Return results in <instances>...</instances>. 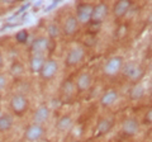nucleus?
I'll list each match as a JSON object with an SVG mask.
<instances>
[{
	"label": "nucleus",
	"mask_w": 152,
	"mask_h": 142,
	"mask_svg": "<svg viewBox=\"0 0 152 142\" xmlns=\"http://www.w3.org/2000/svg\"><path fill=\"white\" fill-rule=\"evenodd\" d=\"M1 100H3V94H1V91H0V103H1Z\"/></svg>",
	"instance_id": "nucleus-28"
},
{
	"label": "nucleus",
	"mask_w": 152,
	"mask_h": 142,
	"mask_svg": "<svg viewBox=\"0 0 152 142\" xmlns=\"http://www.w3.org/2000/svg\"><path fill=\"white\" fill-rule=\"evenodd\" d=\"M3 67H4V55H3L1 50H0V70H1Z\"/></svg>",
	"instance_id": "nucleus-27"
},
{
	"label": "nucleus",
	"mask_w": 152,
	"mask_h": 142,
	"mask_svg": "<svg viewBox=\"0 0 152 142\" xmlns=\"http://www.w3.org/2000/svg\"><path fill=\"white\" fill-rule=\"evenodd\" d=\"M46 61V56L42 55H31L29 62H28V69L32 74H39V71L42 69Z\"/></svg>",
	"instance_id": "nucleus-17"
},
{
	"label": "nucleus",
	"mask_w": 152,
	"mask_h": 142,
	"mask_svg": "<svg viewBox=\"0 0 152 142\" xmlns=\"http://www.w3.org/2000/svg\"><path fill=\"white\" fill-rule=\"evenodd\" d=\"M7 84H8V79H7V76H5L4 74H0V91H1L3 89L7 86Z\"/></svg>",
	"instance_id": "nucleus-26"
},
{
	"label": "nucleus",
	"mask_w": 152,
	"mask_h": 142,
	"mask_svg": "<svg viewBox=\"0 0 152 142\" xmlns=\"http://www.w3.org/2000/svg\"><path fill=\"white\" fill-rule=\"evenodd\" d=\"M75 84V89L80 93H84L89 90L90 88H91L93 85V76L91 74L88 72V71H84V72H81L77 76V79H76V81L74 83Z\"/></svg>",
	"instance_id": "nucleus-12"
},
{
	"label": "nucleus",
	"mask_w": 152,
	"mask_h": 142,
	"mask_svg": "<svg viewBox=\"0 0 152 142\" xmlns=\"http://www.w3.org/2000/svg\"><path fill=\"white\" fill-rule=\"evenodd\" d=\"M50 45L51 41L47 38L46 36H38L36 37L33 42L29 46V51L31 55H42L46 56V52L50 50Z\"/></svg>",
	"instance_id": "nucleus-7"
},
{
	"label": "nucleus",
	"mask_w": 152,
	"mask_h": 142,
	"mask_svg": "<svg viewBox=\"0 0 152 142\" xmlns=\"http://www.w3.org/2000/svg\"><path fill=\"white\" fill-rule=\"evenodd\" d=\"M143 123H145V124H148V126L152 123V109H151V108L146 112L145 118H143Z\"/></svg>",
	"instance_id": "nucleus-25"
},
{
	"label": "nucleus",
	"mask_w": 152,
	"mask_h": 142,
	"mask_svg": "<svg viewBox=\"0 0 152 142\" xmlns=\"http://www.w3.org/2000/svg\"><path fill=\"white\" fill-rule=\"evenodd\" d=\"M109 14V7L105 3H98L95 4L93 8L91 18H90V23L93 24H102L105 20V18Z\"/></svg>",
	"instance_id": "nucleus-9"
},
{
	"label": "nucleus",
	"mask_w": 152,
	"mask_h": 142,
	"mask_svg": "<svg viewBox=\"0 0 152 142\" xmlns=\"http://www.w3.org/2000/svg\"><path fill=\"white\" fill-rule=\"evenodd\" d=\"M9 105H10V109L15 116H23L29 108V99L22 93L14 94L10 102H9Z\"/></svg>",
	"instance_id": "nucleus-1"
},
{
	"label": "nucleus",
	"mask_w": 152,
	"mask_h": 142,
	"mask_svg": "<svg viewBox=\"0 0 152 142\" xmlns=\"http://www.w3.org/2000/svg\"><path fill=\"white\" fill-rule=\"evenodd\" d=\"M113 126H114V123L110 118H102V119H99V122L96 123V126H95L94 136L95 137L105 136L107 133H109V132L112 131Z\"/></svg>",
	"instance_id": "nucleus-14"
},
{
	"label": "nucleus",
	"mask_w": 152,
	"mask_h": 142,
	"mask_svg": "<svg viewBox=\"0 0 152 142\" xmlns=\"http://www.w3.org/2000/svg\"><path fill=\"white\" fill-rule=\"evenodd\" d=\"M74 126V119L72 117H71L70 114H64L61 116L58 119H57L56 122V128L58 132H69L71 130V127Z\"/></svg>",
	"instance_id": "nucleus-18"
},
{
	"label": "nucleus",
	"mask_w": 152,
	"mask_h": 142,
	"mask_svg": "<svg viewBox=\"0 0 152 142\" xmlns=\"http://www.w3.org/2000/svg\"><path fill=\"white\" fill-rule=\"evenodd\" d=\"M0 114H1V112H0Z\"/></svg>",
	"instance_id": "nucleus-29"
},
{
	"label": "nucleus",
	"mask_w": 152,
	"mask_h": 142,
	"mask_svg": "<svg viewBox=\"0 0 152 142\" xmlns=\"http://www.w3.org/2000/svg\"><path fill=\"white\" fill-rule=\"evenodd\" d=\"M61 36V28L60 26L57 24V23H51V24H48V27H47V38H48L50 41L52 40H57L58 37Z\"/></svg>",
	"instance_id": "nucleus-21"
},
{
	"label": "nucleus",
	"mask_w": 152,
	"mask_h": 142,
	"mask_svg": "<svg viewBox=\"0 0 152 142\" xmlns=\"http://www.w3.org/2000/svg\"><path fill=\"white\" fill-rule=\"evenodd\" d=\"M121 72H123V75L131 81H140L141 78L143 76V69L140 64L134 62V61H131V62H124L123 65V69Z\"/></svg>",
	"instance_id": "nucleus-3"
},
{
	"label": "nucleus",
	"mask_w": 152,
	"mask_h": 142,
	"mask_svg": "<svg viewBox=\"0 0 152 142\" xmlns=\"http://www.w3.org/2000/svg\"><path fill=\"white\" fill-rule=\"evenodd\" d=\"M132 8V1H128V0H119L113 5V15L121 19V18L126 17L128 12L131 10Z\"/></svg>",
	"instance_id": "nucleus-16"
},
{
	"label": "nucleus",
	"mask_w": 152,
	"mask_h": 142,
	"mask_svg": "<svg viewBox=\"0 0 152 142\" xmlns=\"http://www.w3.org/2000/svg\"><path fill=\"white\" fill-rule=\"evenodd\" d=\"M14 126V118L9 113H1L0 114V133L9 132Z\"/></svg>",
	"instance_id": "nucleus-19"
},
{
	"label": "nucleus",
	"mask_w": 152,
	"mask_h": 142,
	"mask_svg": "<svg viewBox=\"0 0 152 142\" xmlns=\"http://www.w3.org/2000/svg\"><path fill=\"white\" fill-rule=\"evenodd\" d=\"M93 8H94V4L85 3V1H81L76 5V10H75L74 15H75L76 19H77L79 24H86V23H90Z\"/></svg>",
	"instance_id": "nucleus-5"
},
{
	"label": "nucleus",
	"mask_w": 152,
	"mask_h": 142,
	"mask_svg": "<svg viewBox=\"0 0 152 142\" xmlns=\"http://www.w3.org/2000/svg\"><path fill=\"white\" fill-rule=\"evenodd\" d=\"M62 91H64V95H66V98L74 95V93L76 91L75 84L71 81V80H66V81L64 83V85H62Z\"/></svg>",
	"instance_id": "nucleus-23"
},
{
	"label": "nucleus",
	"mask_w": 152,
	"mask_h": 142,
	"mask_svg": "<svg viewBox=\"0 0 152 142\" xmlns=\"http://www.w3.org/2000/svg\"><path fill=\"white\" fill-rule=\"evenodd\" d=\"M146 95V88L142 83H136L129 89V98L132 100H141Z\"/></svg>",
	"instance_id": "nucleus-20"
},
{
	"label": "nucleus",
	"mask_w": 152,
	"mask_h": 142,
	"mask_svg": "<svg viewBox=\"0 0 152 142\" xmlns=\"http://www.w3.org/2000/svg\"><path fill=\"white\" fill-rule=\"evenodd\" d=\"M15 41L19 45H27L29 41V32L28 29H19L15 33Z\"/></svg>",
	"instance_id": "nucleus-22"
},
{
	"label": "nucleus",
	"mask_w": 152,
	"mask_h": 142,
	"mask_svg": "<svg viewBox=\"0 0 152 142\" xmlns=\"http://www.w3.org/2000/svg\"><path fill=\"white\" fill-rule=\"evenodd\" d=\"M122 131L126 136L133 137L140 132V121L134 117H128L122 123Z\"/></svg>",
	"instance_id": "nucleus-10"
},
{
	"label": "nucleus",
	"mask_w": 152,
	"mask_h": 142,
	"mask_svg": "<svg viewBox=\"0 0 152 142\" xmlns=\"http://www.w3.org/2000/svg\"><path fill=\"white\" fill-rule=\"evenodd\" d=\"M123 65H124V59L122 56H112L107 60V62L104 64V74L107 76H115L122 71Z\"/></svg>",
	"instance_id": "nucleus-4"
},
{
	"label": "nucleus",
	"mask_w": 152,
	"mask_h": 142,
	"mask_svg": "<svg viewBox=\"0 0 152 142\" xmlns=\"http://www.w3.org/2000/svg\"><path fill=\"white\" fill-rule=\"evenodd\" d=\"M85 55H86V52H85L84 47H81V46H74L72 48L69 50L67 55H66L65 65L67 66V67H75V66H77L79 64H81L84 61Z\"/></svg>",
	"instance_id": "nucleus-2"
},
{
	"label": "nucleus",
	"mask_w": 152,
	"mask_h": 142,
	"mask_svg": "<svg viewBox=\"0 0 152 142\" xmlns=\"http://www.w3.org/2000/svg\"><path fill=\"white\" fill-rule=\"evenodd\" d=\"M58 61L55 60V59H46L43 66H42V69L39 71V76L42 80H46V81H48V80H52L53 79L57 72H58Z\"/></svg>",
	"instance_id": "nucleus-6"
},
{
	"label": "nucleus",
	"mask_w": 152,
	"mask_h": 142,
	"mask_svg": "<svg viewBox=\"0 0 152 142\" xmlns=\"http://www.w3.org/2000/svg\"><path fill=\"white\" fill-rule=\"evenodd\" d=\"M118 99H119V93H118L115 89H109V90L104 91L103 95L100 97V100H99V103H100V105L104 107V108H109L114 105Z\"/></svg>",
	"instance_id": "nucleus-15"
},
{
	"label": "nucleus",
	"mask_w": 152,
	"mask_h": 142,
	"mask_svg": "<svg viewBox=\"0 0 152 142\" xmlns=\"http://www.w3.org/2000/svg\"><path fill=\"white\" fill-rule=\"evenodd\" d=\"M10 72L14 76H20L24 72V66H23V64L19 62V61H14L10 65Z\"/></svg>",
	"instance_id": "nucleus-24"
},
{
	"label": "nucleus",
	"mask_w": 152,
	"mask_h": 142,
	"mask_svg": "<svg viewBox=\"0 0 152 142\" xmlns=\"http://www.w3.org/2000/svg\"><path fill=\"white\" fill-rule=\"evenodd\" d=\"M46 133V128L42 124L31 123L24 131V140L27 142H37L39 141Z\"/></svg>",
	"instance_id": "nucleus-8"
},
{
	"label": "nucleus",
	"mask_w": 152,
	"mask_h": 142,
	"mask_svg": "<svg viewBox=\"0 0 152 142\" xmlns=\"http://www.w3.org/2000/svg\"><path fill=\"white\" fill-rule=\"evenodd\" d=\"M50 117H51V108L47 105V104H41L34 111V113H33L32 119H33V123L43 126L45 123L50 119Z\"/></svg>",
	"instance_id": "nucleus-11"
},
{
	"label": "nucleus",
	"mask_w": 152,
	"mask_h": 142,
	"mask_svg": "<svg viewBox=\"0 0 152 142\" xmlns=\"http://www.w3.org/2000/svg\"><path fill=\"white\" fill-rule=\"evenodd\" d=\"M77 29H79V22L75 18L74 14H70V15H67L64 19V24H62V29H61V32H62L65 36L71 37L77 32Z\"/></svg>",
	"instance_id": "nucleus-13"
}]
</instances>
